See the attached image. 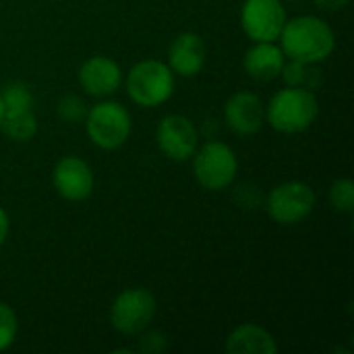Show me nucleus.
<instances>
[{
  "mask_svg": "<svg viewBox=\"0 0 354 354\" xmlns=\"http://www.w3.org/2000/svg\"><path fill=\"white\" fill-rule=\"evenodd\" d=\"M239 162L234 151L222 141H209L193 153V174L207 191H222L236 178Z\"/></svg>",
  "mask_w": 354,
  "mask_h": 354,
  "instance_id": "20e7f679",
  "label": "nucleus"
},
{
  "mask_svg": "<svg viewBox=\"0 0 354 354\" xmlns=\"http://www.w3.org/2000/svg\"><path fill=\"white\" fill-rule=\"evenodd\" d=\"M330 203L336 212L353 214L354 209V183L351 178L334 180L330 189Z\"/></svg>",
  "mask_w": 354,
  "mask_h": 354,
  "instance_id": "a211bd4d",
  "label": "nucleus"
},
{
  "mask_svg": "<svg viewBox=\"0 0 354 354\" xmlns=\"http://www.w3.org/2000/svg\"><path fill=\"white\" fill-rule=\"evenodd\" d=\"M286 10L280 0H245L241 25L253 41H276L286 23Z\"/></svg>",
  "mask_w": 354,
  "mask_h": 354,
  "instance_id": "6e6552de",
  "label": "nucleus"
},
{
  "mask_svg": "<svg viewBox=\"0 0 354 354\" xmlns=\"http://www.w3.org/2000/svg\"><path fill=\"white\" fill-rule=\"evenodd\" d=\"M129 97L143 108H156L174 93V73L166 62L141 60L127 75Z\"/></svg>",
  "mask_w": 354,
  "mask_h": 354,
  "instance_id": "7ed1b4c3",
  "label": "nucleus"
},
{
  "mask_svg": "<svg viewBox=\"0 0 354 354\" xmlns=\"http://www.w3.org/2000/svg\"><path fill=\"white\" fill-rule=\"evenodd\" d=\"M52 185L66 201H85L93 193V172L79 156H64L52 170Z\"/></svg>",
  "mask_w": 354,
  "mask_h": 354,
  "instance_id": "9d476101",
  "label": "nucleus"
},
{
  "mask_svg": "<svg viewBox=\"0 0 354 354\" xmlns=\"http://www.w3.org/2000/svg\"><path fill=\"white\" fill-rule=\"evenodd\" d=\"M156 141L160 151L174 162H187L189 158H193L197 143H199V135L195 124L183 116V114H168L158 122L156 129Z\"/></svg>",
  "mask_w": 354,
  "mask_h": 354,
  "instance_id": "1a4fd4ad",
  "label": "nucleus"
},
{
  "mask_svg": "<svg viewBox=\"0 0 354 354\" xmlns=\"http://www.w3.org/2000/svg\"><path fill=\"white\" fill-rule=\"evenodd\" d=\"M205 58H207V48L201 35L193 31H185L170 44L166 64L174 75L195 77L205 66Z\"/></svg>",
  "mask_w": 354,
  "mask_h": 354,
  "instance_id": "ddd939ff",
  "label": "nucleus"
},
{
  "mask_svg": "<svg viewBox=\"0 0 354 354\" xmlns=\"http://www.w3.org/2000/svg\"><path fill=\"white\" fill-rule=\"evenodd\" d=\"M319 114V102L307 87L280 89L266 106V120L278 133L295 135L307 131Z\"/></svg>",
  "mask_w": 354,
  "mask_h": 354,
  "instance_id": "f03ea898",
  "label": "nucleus"
},
{
  "mask_svg": "<svg viewBox=\"0 0 354 354\" xmlns=\"http://www.w3.org/2000/svg\"><path fill=\"white\" fill-rule=\"evenodd\" d=\"M164 348H166V338H164L162 332H149L139 342V351H143V353L158 354L162 353Z\"/></svg>",
  "mask_w": 354,
  "mask_h": 354,
  "instance_id": "4be33fe9",
  "label": "nucleus"
},
{
  "mask_svg": "<svg viewBox=\"0 0 354 354\" xmlns=\"http://www.w3.org/2000/svg\"><path fill=\"white\" fill-rule=\"evenodd\" d=\"M226 353L228 354H276L278 344L274 336L255 326V324H243L230 332L226 338Z\"/></svg>",
  "mask_w": 354,
  "mask_h": 354,
  "instance_id": "2eb2a0df",
  "label": "nucleus"
},
{
  "mask_svg": "<svg viewBox=\"0 0 354 354\" xmlns=\"http://www.w3.org/2000/svg\"><path fill=\"white\" fill-rule=\"evenodd\" d=\"M156 315V297L147 288L122 290L110 307V324L124 336L141 334Z\"/></svg>",
  "mask_w": 354,
  "mask_h": 354,
  "instance_id": "423d86ee",
  "label": "nucleus"
},
{
  "mask_svg": "<svg viewBox=\"0 0 354 354\" xmlns=\"http://www.w3.org/2000/svg\"><path fill=\"white\" fill-rule=\"evenodd\" d=\"M2 108L4 112H15V110H27L33 106V95L25 83H8L0 91Z\"/></svg>",
  "mask_w": 354,
  "mask_h": 354,
  "instance_id": "f3484780",
  "label": "nucleus"
},
{
  "mask_svg": "<svg viewBox=\"0 0 354 354\" xmlns=\"http://www.w3.org/2000/svg\"><path fill=\"white\" fill-rule=\"evenodd\" d=\"M224 118L232 133L255 135L266 122V106L251 91H236L224 106Z\"/></svg>",
  "mask_w": 354,
  "mask_h": 354,
  "instance_id": "9b49d317",
  "label": "nucleus"
},
{
  "mask_svg": "<svg viewBox=\"0 0 354 354\" xmlns=\"http://www.w3.org/2000/svg\"><path fill=\"white\" fill-rule=\"evenodd\" d=\"M313 2H315V6H317V8H322V10H330V12L342 10V8L348 4V0H313Z\"/></svg>",
  "mask_w": 354,
  "mask_h": 354,
  "instance_id": "5701e85b",
  "label": "nucleus"
},
{
  "mask_svg": "<svg viewBox=\"0 0 354 354\" xmlns=\"http://www.w3.org/2000/svg\"><path fill=\"white\" fill-rule=\"evenodd\" d=\"M2 116H4V108H2V100H0V124H2Z\"/></svg>",
  "mask_w": 354,
  "mask_h": 354,
  "instance_id": "393cba45",
  "label": "nucleus"
},
{
  "mask_svg": "<svg viewBox=\"0 0 354 354\" xmlns=\"http://www.w3.org/2000/svg\"><path fill=\"white\" fill-rule=\"evenodd\" d=\"M58 114L66 122H83L85 116H87V106H85V102L79 95L66 93L58 102Z\"/></svg>",
  "mask_w": 354,
  "mask_h": 354,
  "instance_id": "6ab92c4d",
  "label": "nucleus"
},
{
  "mask_svg": "<svg viewBox=\"0 0 354 354\" xmlns=\"http://www.w3.org/2000/svg\"><path fill=\"white\" fill-rule=\"evenodd\" d=\"M0 131L12 141H29L37 133V118L33 114V108L27 110H15V112H4Z\"/></svg>",
  "mask_w": 354,
  "mask_h": 354,
  "instance_id": "dca6fc26",
  "label": "nucleus"
},
{
  "mask_svg": "<svg viewBox=\"0 0 354 354\" xmlns=\"http://www.w3.org/2000/svg\"><path fill=\"white\" fill-rule=\"evenodd\" d=\"M284 62L286 56L274 41H253L245 54V71L251 79L257 81H272L280 77Z\"/></svg>",
  "mask_w": 354,
  "mask_h": 354,
  "instance_id": "4468645a",
  "label": "nucleus"
},
{
  "mask_svg": "<svg viewBox=\"0 0 354 354\" xmlns=\"http://www.w3.org/2000/svg\"><path fill=\"white\" fill-rule=\"evenodd\" d=\"M307 66L309 64H303L299 60H288V64L284 62V68H282V77L288 85L292 87H303L305 79H307Z\"/></svg>",
  "mask_w": 354,
  "mask_h": 354,
  "instance_id": "412c9836",
  "label": "nucleus"
},
{
  "mask_svg": "<svg viewBox=\"0 0 354 354\" xmlns=\"http://www.w3.org/2000/svg\"><path fill=\"white\" fill-rule=\"evenodd\" d=\"M17 330H19V324H17L15 311L6 303H0V351H6L15 342Z\"/></svg>",
  "mask_w": 354,
  "mask_h": 354,
  "instance_id": "aec40b11",
  "label": "nucleus"
},
{
  "mask_svg": "<svg viewBox=\"0 0 354 354\" xmlns=\"http://www.w3.org/2000/svg\"><path fill=\"white\" fill-rule=\"evenodd\" d=\"M122 83V71L116 60L108 56H91L79 68V85L93 97L112 95Z\"/></svg>",
  "mask_w": 354,
  "mask_h": 354,
  "instance_id": "f8f14e48",
  "label": "nucleus"
},
{
  "mask_svg": "<svg viewBox=\"0 0 354 354\" xmlns=\"http://www.w3.org/2000/svg\"><path fill=\"white\" fill-rule=\"evenodd\" d=\"M278 39L284 56L303 64L324 62L336 46L332 27L324 19L313 15H303L286 21Z\"/></svg>",
  "mask_w": 354,
  "mask_h": 354,
  "instance_id": "f257e3e1",
  "label": "nucleus"
},
{
  "mask_svg": "<svg viewBox=\"0 0 354 354\" xmlns=\"http://www.w3.org/2000/svg\"><path fill=\"white\" fill-rule=\"evenodd\" d=\"M83 122L91 143L102 149H116L131 135V114L118 102L106 100L91 106Z\"/></svg>",
  "mask_w": 354,
  "mask_h": 354,
  "instance_id": "39448f33",
  "label": "nucleus"
},
{
  "mask_svg": "<svg viewBox=\"0 0 354 354\" xmlns=\"http://www.w3.org/2000/svg\"><path fill=\"white\" fill-rule=\"evenodd\" d=\"M315 207V193L307 183L290 180L272 189L268 197V214L282 226L303 222Z\"/></svg>",
  "mask_w": 354,
  "mask_h": 354,
  "instance_id": "0eeeda50",
  "label": "nucleus"
},
{
  "mask_svg": "<svg viewBox=\"0 0 354 354\" xmlns=\"http://www.w3.org/2000/svg\"><path fill=\"white\" fill-rule=\"evenodd\" d=\"M6 236H8V216H6V212L0 207V247L4 245Z\"/></svg>",
  "mask_w": 354,
  "mask_h": 354,
  "instance_id": "b1692460",
  "label": "nucleus"
}]
</instances>
